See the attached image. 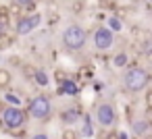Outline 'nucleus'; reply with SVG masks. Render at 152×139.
<instances>
[{"label": "nucleus", "mask_w": 152, "mask_h": 139, "mask_svg": "<svg viewBox=\"0 0 152 139\" xmlns=\"http://www.w3.org/2000/svg\"><path fill=\"white\" fill-rule=\"evenodd\" d=\"M150 85V73L144 67H129L123 73V87L131 93H140Z\"/></svg>", "instance_id": "obj_1"}, {"label": "nucleus", "mask_w": 152, "mask_h": 139, "mask_svg": "<svg viewBox=\"0 0 152 139\" xmlns=\"http://www.w3.org/2000/svg\"><path fill=\"white\" fill-rule=\"evenodd\" d=\"M0 118H2V125L9 129V131H15V129H21V127H25V122H27V110H23L21 106H13V104H9V106H4V110L0 112Z\"/></svg>", "instance_id": "obj_2"}, {"label": "nucleus", "mask_w": 152, "mask_h": 139, "mask_svg": "<svg viewBox=\"0 0 152 139\" xmlns=\"http://www.w3.org/2000/svg\"><path fill=\"white\" fill-rule=\"evenodd\" d=\"M86 42H88V33H86V29H83L81 25H77V23L69 25V27L63 31V46H65L67 50H71V52L81 50V48L86 46Z\"/></svg>", "instance_id": "obj_3"}, {"label": "nucleus", "mask_w": 152, "mask_h": 139, "mask_svg": "<svg viewBox=\"0 0 152 139\" xmlns=\"http://www.w3.org/2000/svg\"><path fill=\"white\" fill-rule=\"evenodd\" d=\"M52 114V102L46 93H38L27 104V116L34 120H46Z\"/></svg>", "instance_id": "obj_4"}, {"label": "nucleus", "mask_w": 152, "mask_h": 139, "mask_svg": "<svg viewBox=\"0 0 152 139\" xmlns=\"http://www.w3.org/2000/svg\"><path fill=\"white\" fill-rule=\"evenodd\" d=\"M94 118H96V122H98L100 127L110 129V127L117 125L119 114H117V108H115L113 104H108V102H100V104L96 106V110H94Z\"/></svg>", "instance_id": "obj_5"}, {"label": "nucleus", "mask_w": 152, "mask_h": 139, "mask_svg": "<svg viewBox=\"0 0 152 139\" xmlns=\"http://www.w3.org/2000/svg\"><path fill=\"white\" fill-rule=\"evenodd\" d=\"M94 48L96 50H100V52H106V50H110L113 48V44H115V31L108 27V25H100L96 31H94Z\"/></svg>", "instance_id": "obj_6"}, {"label": "nucleus", "mask_w": 152, "mask_h": 139, "mask_svg": "<svg viewBox=\"0 0 152 139\" xmlns=\"http://www.w3.org/2000/svg\"><path fill=\"white\" fill-rule=\"evenodd\" d=\"M42 23V15L40 13H31V15H21L17 19L15 31L17 35H29L34 29H38V25Z\"/></svg>", "instance_id": "obj_7"}, {"label": "nucleus", "mask_w": 152, "mask_h": 139, "mask_svg": "<svg viewBox=\"0 0 152 139\" xmlns=\"http://www.w3.org/2000/svg\"><path fill=\"white\" fill-rule=\"evenodd\" d=\"M131 131H133L135 137H148V135H152V120L137 118V120L131 122Z\"/></svg>", "instance_id": "obj_8"}, {"label": "nucleus", "mask_w": 152, "mask_h": 139, "mask_svg": "<svg viewBox=\"0 0 152 139\" xmlns=\"http://www.w3.org/2000/svg\"><path fill=\"white\" fill-rule=\"evenodd\" d=\"M61 118H63V122L65 125H75L79 118H81V110L75 106V108H67L63 114H61Z\"/></svg>", "instance_id": "obj_9"}, {"label": "nucleus", "mask_w": 152, "mask_h": 139, "mask_svg": "<svg viewBox=\"0 0 152 139\" xmlns=\"http://www.w3.org/2000/svg\"><path fill=\"white\" fill-rule=\"evenodd\" d=\"M58 93H61V96H63V93H67V96H77V93H79V87H77V83H75L71 77H67V79L61 83Z\"/></svg>", "instance_id": "obj_10"}, {"label": "nucleus", "mask_w": 152, "mask_h": 139, "mask_svg": "<svg viewBox=\"0 0 152 139\" xmlns=\"http://www.w3.org/2000/svg\"><path fill=\"white\" fill-rule=\"evenodd\" d=\"M31 81H36L40 87H48V85H50V77H48V73H46L44 69H36V75H34Z\"/></svg>", "instance_id": "obj_11"}, {"label": "nucleus", "mask_w": 152, "mask_h": 139, "mask_svg": "<svg viewBox=\"0 0 152 139\" xmlns=\"http://www.w3.org/2000/svg\"><path fill=\"white\" fill-rule=\"evenodd\" d=\"M13 83V75L9 69H0V89H9Z\"/></svg>", "instance_id": "obj_12"}, {"label": "nucleus", "mask_w": 152, "mask_h": 139, "mask_svg": "<svg viewBox=\"0 0 152 139\" xmlns=\"http://www.w3.org/2000/svg\"><path fill=\"white\" fill-rule=\"evenodd\" d=\"M129 64V56H127V52H119V54H115V58H113V67L115 69H123V67H127Z\"/></svg>", "instance_id": "obj_13"}, {"label": "nucleus", "mask_w": 152, "mask_h": 139, "mask_svg": "<svg viewBox=\"0 0 152 139\" xmlns=\"http://www.w3.org/2000/svg\"><path fill=\"white\" fill-rule=\"evenodd\" d=\"M83 137H94V127H92V116L86 114L83 116V131H81Z\"/></svg>", "instance_id": "obj_14"}, {"label": "nucleus", "mask_w": 152, "mask_h": 139, "mask_svg": "<svg viewBox=\"0 0 152 139\" xmlns=\"http://www.w3.org/2000/svg\"><path fill=\"white\" fill-rule=\"evenodd\" d=\"M23 9H25V7H21L19 2H15V0H13L11 7H9V13H11V17H21V15H23Z\"/></svg>", "instance_id": "obj_15"}, {"label": "nucleus", "mask_w": 152, "mask_h": 139, "mask_svg": "<svg viewBox=\"0 0 152 139\" xmlns=\"http://www.w3.org/2000/svg\"><path fill=\"white\" fill-rule=\"evenodd\" d=\"M13 46V38L4 31V33H0V50H7V48H11Z\"/></svg>", "instance_id": "obj_16"}, {"label": "nucleus", "mask_w": 152, "mask_h": 139, "mask_svg": "<svg viewBox=\"0 0 152 139\" xmlns=\"http://www.w3.org/2000/svg\"><path fill=\"white\" fill-rule=\"evenodd\" d=\"M4 100H7L9 104H13V106H21V98H19L15 91H7V93H4Z\"/></svg>", "instance_id": "obj_17"}, {"label": "nucleus", "mask_w": 152, "mask_h": 139, "mask_svg": "<svg viewBox=\"0 0 152 139\" xmlns=\"http://www.w3.org/2000/svg\"><path fill=\"white\" fill-rule=\"evenodd\" d=\"M106 25H108L113 31H121V29H123V23H121V19H117V17H110Z\"/></svg>", "instance_id": "obj_18"}, {"label": "nucleus", "mask_w": 152, "mask_h": 139, "mask_svg": "<svg viewBox=\"0 0 152 139\" xmlns=\"http://www.w3.org/2000/svg\"><path fill=\"white\" fill-rule=\"evenodd\" d=\"M21 71H23L25 79H34V75H36V67H31V64H23Z\"/></svg>", "instance_id": "obj_19"}, {"label": "nucleus", "mask_w": 152, "mask_h": 139, "mask_svg": "<svg viewBox=\"0 0 152 139\" xmlns=\"http://www.w3.org/2000/svg\"><path fill=\"white\" fill-rule=\"evenodd\" d=\"M0 23H4V25L11 23V13H9V9H0Z\"/></svg>", "instance_id": "obj_20"}, {"label": "nucleus", "mask_w": 152, "mask_h": 139, "mask_svg": "<svg viewBox=\"0 0 152 139\" xmlns=\"http://www.w3.org/2000/svg\"><path fill=\"white\" fill-rule=\"evenodd\" d=\"M67 77H69V75H67V73H65L63 69H56V71H54V79H56L58 83H63V81H65Z\"/></svg>", "instance_id": "obj_21"}, {"label": "nucleus", "mask_w": 152, "mask_h": 139, "mask_svg": "<svg viewBox=\"0 0 152 139\" xmlns=\"http://www.w3.org/2000/svg\"><path fill=\"white\" fill-rule=\"evenodd\" d=\"M146 108H148V110L152 112V89H150V91L146 93Z\"/></svg>", "instance_id": "obj_22"}, {"label": "nucleus", "mask_w": 152, "mask_h": 139, "mask_svg": "<svg viewBox=\"0 0 152 139\" xmlns=\"http://www.w3.org/2000/svg\"><path fill=\"white\" fill-rule=\"evenodd\" d=\"M15 2H19L21 7H31V4L36 2V0H15Z\"/></svg>", "instance_id": "obj_23"}, {"label": "nucleus", "mask_w": 152, "mask_h": 139, "mask_svg": "<svg viewBox=\"0 0 152 139\" xmlns=\"http://www.w3.org/2000/svg\"><path fill=\"white\" fill-rule=\"evenodd\" d=\"M63 137H65V139H73V137H77V133H75V131H65Z\"/></svg>", "instance_id": "obj_24"}, {"label": "nucleus", "mask_w": 152, "mask_h": 139, "mask_svg": "<svg viewBox=\"0 0 152 139\" xmlns=\"http://www.w3.org/2000/svg\"><path fill=\"white\" fill-rule=\"evenodd\" d=\"M46 137H48L46 133H38V135H36V139H46Z\"/></svg>", "instance_id": "obj_25"}]
</instances>
